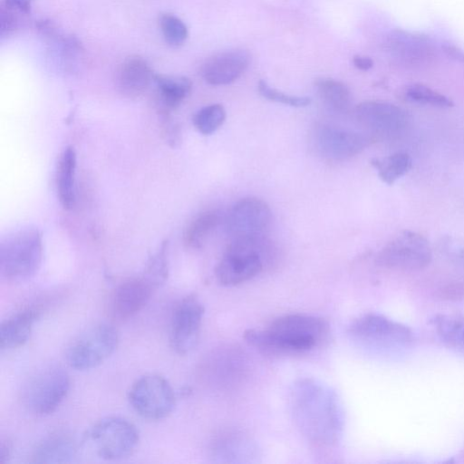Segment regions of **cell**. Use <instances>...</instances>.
<instances>
[{"label":"cell","instance_id":"obj_1","mask_svg":"<svg viewBox=\"0 0 464 464\" xmlns=\"http://www.w3.org/2000/svg\"><path fill=\"white\" fill-rule=\"evenodd\" d=\"M294 422L310 447L320 453L336 449L343 431V412L336 393L311 378L295 382L290 392Z\"/></svg>","mask_w":464,"mask_h":464},{"label":"cell","instance_id":"obj_2","mask_svg":"<svg viewBox=\"0 0 464 464\" xmlns=\"http://www.w3.org/2000/svg\"><path fill=\"white\" fill-rule=\"evenodd\" d=\"M330 327L321 317L304 314L279 316L264 329H249L246 342L269 355H295L313 351L329 338Z\"/></svg>","mask_w":464,"mask_h":464},{"label":"cell","instance_id":"obj_3","mask_svg":"<svg viewBox=\"0 0 464 464\" xmlns=\"http://www.w3.org/2000/svg\"><path fill=\"white\" fill-rule=\"evenodd\" d=\"M272 258V248L265 237L232 239L215 268L218 282L234 286L259 275Z\"/></svg>","mask_w":464,"mask_h":464},{"label":"cell","instance_id":"obj_4","mask_svg":"<svg viewBox=\"0 0 464 464\" xmlns=\"http://www.w3.org/2000/svg\"><path fill=\"white\" fill-rule=\"evenodd\" d=\"M43 260V239L36 228L26 227L5 237L0 244V274L8 281L33 276Z\"/></svg>","mask_w":464,"mask_h":464},{"label":"cell","instance_id":"obj_5","mask_svg":"<svg viewBox=\"0 0 464 464\" xmlns=\"http://www.w3.org/2000/svg\"><path fill=\"white\" fill-rule=\"evenodd\" d=\"M139 440L136 426L128 420L116 416L98 420L87 433V440L95 454L106 460L128 457L136 449Z\"/></svg>","mask_w":464,"mask_h":464},{"label":"cell","instance_id":"obj_6","mask_svg":"<svg viewBox=\"0 0 464 464\" xmlns=\"http://www.w3.org/2000/svg\"><path fill=\"white\" fill-rule=\"evenodd\" d=\"M70 385V377L63 367L55 364L45 366L28 381L24 390V402L37 416L51 414L66 397Z\"/></svg>","mask_w":464,"mask_h":464},{"label":"cell","instance_id":"obj_7","mask_svg":"<svg viewBox=\"0 0 464 464\" xmlns=\"http://www.w3.org/2000/svg\"><path fill=\"white\" fill-rule=\"evenodd\" d=\"M119 342L115 328L106 323L95 324L80 334L68 346L67 363L73 369H92L115 351Z\"/></svg>","mask_w":464,"mask_h":464},{"label":"cell","instance_id":"obj_8","mask_svg":"<svg viewBox=\"0 0 464 464\" xmlns=\"http://www.w3.org/2000/svg\"><path fill=\"white\" fill-rule=\"evenodd\" d=\"M429 241L422 235L404 230L389 241L378 253L376 263L396 271H419L431 261Z\"/></svg>","mask_w":464,"mask_h":464},{"label":"cell","instance_id":"obj_9","mask_svg":"<svg viewBox=\"0 0 464 464\" xmlns=\"http://www.w3.org/2000/svg\"><path fill=\"white\" fill-rule=\"evenodd\" d=\"M134 411L148 420L169 416L175 406V394L169 382L158 374H147L136 380L129 392Z\"/></svg>","mask_w":464,"mask_h":464},{"label":"cell","instance_id":"obj_10","mask_svg":"<svg viewBox=\"0 0 464 464\" xmlns=\"http://www.w3.org/2000/svg\"><path fill=\"white\" fill-rule=\"evenodd\" d=\"M348 335L364 344H405L412 342L413 332L407 325L378 313L354 318L347 327Z\"/></svg>","mask_w":464,"mask_h":464},{"label":"cell","instance_id":"obj_11","mask_svg":"<svg viewBox=\"0 0 464 464\" xmlns=\"http://www.w3.org/2000/svg\"><path fill=\"white\" fill-rule=\"evenodd\" d=\"M372 140L365 132L324 123L317 124L311 133V142L316 153L334 161L345 160L359 154Z\"/></svg>","mask_w":464,"mask_h":464},{"label":"cell","instance_id":"obj_12","mask_svg":"<svg viewBox=\"0 0 464 464\" xmlns=\"http://www.w3.org/2000/svg\"><path fill=\"white\" fill-rule=\"evenodd\" d=\"M272 212L266 201L256 197L238 200L229 210L226 227L231 239L265 237L271 223Z\"/></svg>","mask_w":464,"mask_h":464},{"label":"cell","instance_id":"obj_13","mask_svg":"<svg viewBox=\"0 0 464 464\" xmlns=\"http://www.w3.org/2000/svg\"><path fill=\"white\" fill-rule=\"evenodd\" d=\"M204 306L199 299L189 295L174 307L170 317L169 342L179 354L190 353L198 343Z\"/></svg>","mask_w":464,"mask_h":464},{"label":"cell","instance_id":"obj_14","mask_svg":"<svg viewBox=\"0 0 464 464\" xmlns=\"http://www.w3.org/2000/svg\"><path fill=\"white\" fill-rule=\"evenodd\" d=\"M355 117L365 133L372 140L400 133L408 123L404 110L382 101H365L358 104Z\"/></svg>","mask_w":464,"mask_h":464},{"label":"cell","instance_id":"obj_15","mask_svg":"<svg viewBox=\"0 0 464 464\" xmlns=\"http://www.w3.org/2000/svg\"><path fill=\"white\" fill-rule=\"evenodd\" d=\"M385 48L395 61L407 66L424 65L436 57V47L430 38L401 29L387 35Z\"/></svg>","mask_w":464,"mask_h":464},{"label":"cell","instance_id":"obj_16","mask_svg":"<svg viewBox=\"0 0 464 464\" xmlns=\"http://www.w3.org/2000/svg\"><path fill=\"white\" fill-rule=\"evenodd\" d=\"M250 53L244 49H231L207 59L200 69L202 78L210 85L229 84L247 70Z\"/></svg>","mask_w":464,"mask_h":464},{"label":"cell","instance_id":"obj_17","mask_svg":"<svg viewBox=\"0 0 464 464\" xmlns=\"http://www.w3.org/2000/svg\"><path fill=\"white\" fill-rule=\"evenodd\" d=\"M211 451L216 461L224 463H251L258 457L253 439L237 430L220 432L213 440Z\"/></svg>","mask_w":464,"mask_h":464},{"label":"cell","instance_id":"obj_18","mask_svg":"<svg viewBox=\"0 0 464 464\" xmlns=\"http://www.w3.org/2000/svg\"><path fill=\"white\" fill-rule=\"evenodd\" d=\"M154 288L145 276L124 281L112 296L113 315L122 320L135 315L149 303Z\"/></svg>","mask_w":464,"mask_h":464},{"label":"cell","instance_id":"obj_19","mask_svg":"<svg viewBox=\"0 0 464 464\" xmlns=\"http://www.w3.org/2000/svg\"><path fill=\"white\" fill-rule=\"evenodd\" d=\"M154 76L146 60L138 55H130L118 67L115 82L123 96L137 98L147 91Z\"/></svg>","mask_w":464,"mask_h":464},{"label":"cell","instance_id":"obj_20","mask_svg":"<svg viewBox=\"0 0 464 464\" xmlns=\"http://www.w3.org/2000/svg\"><path fill=\"white\" fill-rule=\"evenodd\" d=\"M153 82L158 108L165 116L182 103L192 88L191 81L185 76L155 74Z\"/></svg>","mask_w":464,"mask_h":464},{"label":"cell","instance_id":"obj_21","mask_svg":"<svg viewBox=\"0 0 464 464\" xmlns=\"http://www.w3.org/2000/svg\"><path fill=\"white\" fill-rule=\"evenodd\" d=\"M38 313L34 309L19 312L0 326V346L2 350H11L24 345L29 339Z\"/></svg>","mask_w":464,"mask_h":464},{"label":"cell","instance_id":"obj_22","mask_svg":"<svg viewBox=\"0 0 464 464\" xmlns=\"http://www.w3.org/2000/svg\"><path fill=\"white\" fill-rule=\"evenodd\" d=\"M76 452L73 440L64 433L44 438L33 450L32 461L36 463H63L71 461Z\"/></svg>","mask_w":464,"mask_h":464},{"label":"cell","instance_id":"obj_23","mask_svg":"<svg viewBox=\"0 0 464 464\" xmlns=\"http://www.w3.org/2000/svg\"><path fill=\"white\" fill-rule=\"evenodd\" d=\"M76 153L72 147H66L61 153L55 173L57 197L62 207L71 209L75 203Z\"/></svg>","mask_w":464,"mask_h":464},{"label":"cell","instance_id":"obj_24","mask_svg":"<svg viewBox=\"0 0 464 464\" xmlns=\"http://www.w3.org/2000/svg\"><path fill=\"white\" fill-rule=\"evenodd\" d=\"M220 222L221 215L218 210H206L198 214L184 230L185 246L192 249L200 248Z\"/></svg>","mask_w":464,"mask_h":464},{"label":"cell","instance_id":"obj_25","mask_svg":"<svg viewBox=\"0 0 464 464\" xmlns=\"http://www.w3.org/2000/svg\"><path fill=\"white\" fill-rule=\"evenodd\" d=\"M314 86L320 99L332 110L343 112L349 109L352 93L345 83L332 78H319Z\"/></svg>","mask_w":464,"mask_h":464},{"label":"cell","instance_id":"obj_26","mask_svg":"<svg viewBox=\"0 0 464 464\" xmlns=\"http://www.w3.org/2000/svg\"><path fill=\"white\" fill-rule=\"evenodd\" d=\"M432 325L447 346L464 353V318L452 314H438Z\"/></svg>","mask_w":464,"mask_h":464},{"label":"cell","instance_id":"obj_27","mask_svg":"<svg viewBox=\"0 0 464 464\" xmlns=\"http://www.w3.org/2000/svg\"><path fill=\"white\" fill-rule=\"evenodd\" d=\"M371 164L377 169L380 179L389 185L407 174L412 167L411 156L401 151L383 159H372Z\"/></svg>","mask_w":464,"mask_h":464},{"label":"cell","instance_id":"obj_28","mask_svg":"<svg viewBox=\"0 0 464 464\" xmlns=\"http://www.w3.org/2000/svg\"><path fill=\"white\" fill-rule=\"evenodd\" d=\"M405 99L410 102L431 105L439 108L453 106L452 101L444 94L420 83H413L403 91Z\"/></svg>","mask_w":464,"mask_h":464},{"label":"cell","instance_id":"obj_29","mask_svg":"<svg viewBox=\"0 0 464 464\" xmlns=\"http://www.w3.org/2000/svg\"><path fill=\"white\" fill-rule=\"evenodd\" d=\"M226 110L219 103L209 104L201 108L193 117L196 129L204 135L215 132L224 123Z\"/></svg>","mask_w":464,"mask_h":464},{"label":"cell","instance_id":"obj_30","mask_svg":"<svg viewBox=\"0 0 464 464\" xmlns=\"http://www.w3.org/2000/svg\"><path fill=\"white\" fill-rule=\"evenodd\" d=\"M159 25L165 41L171 46H180L188 39V30L185 23L172 14H162Z\"/></svg>","mask_w":464,"mask_h":464},{"label":"cell","instance_id":"obj_31","mask_svg":"<svg viewBox=\"0 0 464 464\" xmlns=\"http://www.w3.org/2000/svg\"><path fill=\"white\" fill-rule=\"evenodd\" d=\"M168 242L161 244L160 249L150 257L148 262L144 276L155 286L162 285L168 277Z\"/></svg>","mask_w":464,"mask_h":464},{"label":"cell","instance_id":"obj_32","mask_svg":"<svg viewBox=\"0 0 464 464\" xmlns=\"http://www.w3.org/2000/svg\"><path fill=\"white\" fill-rule=\"evenodd\" d=\"M258 92L265 99L289 105L292 107H305L311 103V99L306 96H295L285 93L271 87L266 82L260 80L257 84Z\"/></svg>","mask_w":464,"mask_h":464},{"label":"cell","instance_id":"obj_33","mask_svg":"<svg viewBox=\"0 0 464 464\" xmlns=\"http://www.w3.org/2000/svg\"><path fill=\"white\" fill-rule=\"evenodd\" d=\"M21 14H23L10 9L2 4L0 22L1 36H7L19 28Z\"/></svg>","mask_w":464,"mask_h":464},{"label":"cell","instance_id":"obj_34","mask_svg":"<svg viewBox=\"0 0 464 464\" xmlns=\"http://www.w3.org/2000/svg\"><path fill=\"white\" fill-rule=\"evenodd\" d=\"M441 244L444 253L451 260L464 266V239L446 237Z\"/></svg>","mask_w":464,"mask_h":464},{"label":"cell","instance_id":"obj_35","mask_svg":"<svg viewBox=\"0 0 464 464\" xmlns=\"http://www.w3.org/2000/svg\"><path fill=\"white\" fill-rule=\"evenodd\" d=\"M437 297L445 301L464 300V282L457 281L441 286L436 294Z\"/></svg>","mask_w":464,"mask_h":464},{"label":"cell","instance_id":"obj_36","mask_svg":"<svg viewBox=\"0 0 464 464\" xmlns=\"http://www.w3.org/2000/svg\"><path fill=\"white\" fill-rule=\"evenodd\" d=\"M33 0H4L3 5L15 10L24 15L30 14Z\"/></svg>","mask_w":464,"mask_h":464},{"label":"cell","instance_id":"obj_37","mask_svg":"<svg viewBox=\"0 0 464 464\" xmlns=\"http://www.w3.org/2000/svg\"><path fill=\"white\" fill-rule=\"evenodd\" d=\"M353 63L361 71H368L373 65V62L369 56L359 54L353 57Z\"/></svg>","mask_w":464,"mask_h":464},{"label":"cell","instance_id":"obj_38","mask_svg":"<svg viewBox=\"0 0 464 464\" xmlns=\"http://www.w3.org/2000/svg\"><path fill=\"white\" fill-rule=\"evenodd\" d=\"M444 51L448 55L453 57L454 59L461 63H464V51H462L461 49L448 44L444 46Z\"/></svg>","mask_w":464,"mask_h":464},{"label":"cell","instance_id":"obj_39","mask_svg":"<svg viewBox=\"0 0 464 464\" xmlns=\"http://www.w3.org/2000/svg\"><path fill=\"white\" fill-rule=\"evenodd\" d=\"M11 447L7 441H3L0 446V463H5L10 456Z\"/></svg>","mask_w":464,"mask_h":464}]
</instances>
